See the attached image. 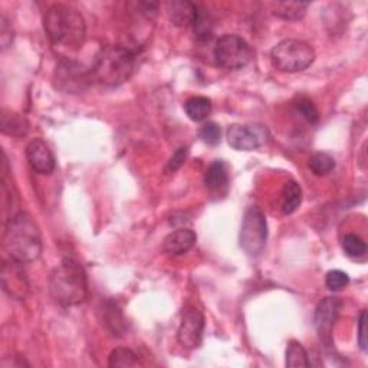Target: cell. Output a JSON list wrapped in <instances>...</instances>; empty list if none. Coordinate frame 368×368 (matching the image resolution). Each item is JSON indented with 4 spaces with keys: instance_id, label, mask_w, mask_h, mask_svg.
Instances as JSON below:
<instances>
[{
    "instance_id": "6da1fadb",
    "label": "cell",
    "mask_w": 368,
    "mask_h": 368,
    "mask_svg": "<svg viewBox=\"0 0 368 368\" xmlns=\"http://www.w3.org/2000/svg\"><path fill=\"white\" fill-rule=\"evenodd\" d=\"M3 248L12 261L22 265L30 264L41 256V229L29 213L19 212L8 220L3 233Z\"/></svg>"
},
{
    "instance_id": "7a4b0ae2",
    "label": "cell",
    "mask_w": 368,
    "mask_h": 368,
    "mask_svg": "<svg viewBox=\"0 0 368 368\" xmlns=\"http://www.w3.org/2000/svg\"><path fill=\"white\" fill-rule=\"evenodd\" d=\"M44 28L55 46L80 48L85 41V21L82 15L65 5H53L44 16Z\"/></svg>"
},
{
    "instance_id": "3957f363",
    "label": "cell",
    "mask_w": 368,
    "mask_h": 368,
    "mask_svg": "<svg viewBox=\"0 0 368 368\" xmlns=\"http://www.w3.org/2000/svg\"><path fill=\"white\" fill-rule=\"evenodd\" d=\"M49 292L55 302L62 306H77L88 297L86 275L73 259H64L50 273Z\"/></svg>"
},
{
    "instance_id": "277c9868",
    "label": "cell",
    "mask_w": 368,
    "mask_h": 368,
    "mask_svg": "<svg viewBox=\"0 0 368 368\" xmlns=\"http://www.w3.org/2000/svg\"><path fill=\"white\" fill-rule=\"evenodd\" d=\"M136 55L122 46H107L98 55L89 71L91 78L105 86H120L131 78Z\"/></svg>"
},
{
    "instance_id": "5b68a950",
    "label": "cell",
    "mask_w": 368,
    "mask_h": 368,
    "mask_svg": "<svg viewBox=\"0 0 368 368\" xmlns=\"http://www.w3.org/2000/svg\"><path fill=\"white\" fill-rule=\"evenodd\" d=\"M270 61L281 72H302L315 61V50L298 39H285L270 50Z\"/></svg>"
},
{
    "instance_id": "8992f818",
    "label": "cell",
    "mask_w": 368,
    "mask_h": 368,
    "mask_svg": "<svg viewBox=\"0 0 368 368\" xmlns=\"http://www.w3.org/2000/svg\"><path fill=\"white\" fill-rule=\"evenodd\" d=\"M239 241L245 253L252 257L259 256L264 252L268 241V222L259 206H250L245 212Z\"/></svg>"
},
{
    "instance_id": "52a82bcc",
    "label": "cell",
    "mask_w": 368,
    "mask_h": 368,
    "mask_svg": "<svg viewBox=\"0 0 368 368\" xmlns=\"http://www.w3.org/2000/svg\"><path fill=\"white\" fill-rule=\"evenodd\" d=\"M216 64L226 71H237L245 68L253 58L250 45L239 35H223L216 42L214 50Z\"/></svg>"
},
{
    "instance_id": "ba28073f",
    "label": "cell",
    "mask_w": 368,
    "mask_h": 368,
    "mask_svg": "<svg viewBox=\"0 0 368 368\" xmlns=\"http://www.w3.org/2000/svg\"><path fill=\"white\" fill-rule=\"evenodd\" d=\"M228 142L237 151H252L265 145L269 130L264 124H233L228 130Z\"/></svg>"
},
{
    "instance_id": "9c48e42d",
    "label": "cell",
    "mask_w": 368,
    "mask_h": 368,
    "mask_svg": "<svg viewBox=\"0 0 368 368\" xmlns=\"http://www.w3.org/2000/svg\"><path fill=\"white\" fill-rule=\"evenodd\" d=\"M205 333V317L194 306H186L183 311L181 322L177 331V341L184 348H197Z\"/></svg>"
},
{
    "instance_id": "30bf717a",
    "label": "cell",
    "mask_w": 368,
    "mask_h": 368,
    "mask_svg": "<svg viewBox=\"0 0 368 368\" xmlns=\"http://www.w3.org/2000/svg\"><path fill=\"white\" fill-rule=\"evenodd\" d=\"M342 301L337 297H326L315 308L314 324L322 341H331V334L340 318Z\"/></svg>"
},
{
    "instance_id": "8fae6325",
    "label": "cell",
    "mask_w": 368,
    "mask_h": 368,
    "mask_svg": "<svg viewBox=\"0 0 368 368\" xmlns=\"http://www.w3.org/2000/svg\"><path fill=\"white\" fill-rule=\"evenodd\" d=\"M55 78H57L59 88L69 92L82 91L85 84H88V81H92L91 72L84 71V68L80 64L73 61L61 62L57 66Z\"/></svg>"
},
{
    "instance_id": "7c38bea8",
    "label": "cell",
    "mask_w": 368,
    "mask_h": 368,
    "mask_svg": "<svg viewBox=\"0 0 368 368\" xmlns=\"http://www.w3.org/2000/svg\"><path fill=\"white\" fill-rule=\"evenodd\" d=\"M26 158L32 170L39 174L48 176L57 169V161L42 138H35L26 145Z\"/></svg>"
},
{
    "instance_id": "4fadbf2b",
    "label": "cell",
    "mask_w": 368,
    "mask_h": 368,
    "mask_svg": "<svg viewBox=\"0 0 368 368\" xmlns=\"http://www.w3.org/2000/svg\"><path fill=\"white\" fill-rule=\"evenodd\" d=\"M21 265L22 264L10 259L9 262H5L2 268L3 289L10 297L17 300H24L28 292V279Z\"/></svg>"
},
{
    "instance_id": "5bb4252c",
    "label": "cell",
    "mask_w": 368,
    "mask_h": 368,
    "mask_svg": "<svg viewBox=\"0 0 368 368\" xmlns=\"http://www.w3.org/2000/svg\"><path fill=\"white\" fill-rule=\"evenodd\" d=\"M197 241V236L190 229H178L165 236L163 242V250L170 256H180L187 253Z\"/></svg>"
},
{
    "instance_id": "9a60e30c",
    "label": "cell",
    "mask_w": 368,
    "mask_h": 368,
    "mask_svg": "<svg viewBox=\"0 0 368 368\" xmlns=\"http://www.w3.org/2000/svg\"><path fill=\"white\" fill-rule=\"evenodd\" d=\"M167 12L173 25L178 28H187L193 26L199 8L192 2H187V0H177V2H170L167 5Z\"/></svg>"
},
{
    "instance_id": "2e32d148",
    "label": "cell",
    "mask_w": 368,
    "mask_h": 368,
    "mask_svg": "<svg viewBox=\"0 0 368 368\" xmlns=\"http://www.w3.org/2000/svg\"><path fill=\"white\" fill-rule=\"evenodd\" d=\"M0 130H2L3 134L10 136V137H24L28 134L29 122L24 116L3 109Z\"/></svg>"
},
{
    "instance_id": "e0dca14e",
    "label": "cell",
    "mask_w": 368,
    "mask_h": 368,
    "mask_svg": "<svg viewBox=\"0 0 368 368\" xmlns=\"http://www.w3.org/2000/svg\"><path fill=\"white\" fill-rule=\"evenodd\" d=\"M203 181L209 190H219L225 187L229 181L228 165L222 160H216L208 167Z\"/></svg>"
},
{
    "instance_id": "ac0fdd59",
    "label": "cell",
    "mask_w": 368,
    "mask_h": 368,
    "mask_svg": "<svg viewBox=\"0 0 368 368\" xmlns=\"http://www.w3.org/2000/svg\"><path fill=\"white\" fill-rule=\"evenodd\" d=\"M184 111L194 122L205 121L212 113V101L208 97H192L184 102Z\"/></svg>"
},
{
    "instance_id": "d6986e66",
    "label": "cell",
    "mask_w": 368,
    "mask_h": 368,
    "mask_svg": "<svg viewBox=\"0 0 368 368\" xmlns=\"http://www.w3.org/2000/svg\"><path fill=\"white\" fill-rule=\"evenodd\" d=\"M302 203V189L297 181H288L282 192V212L285 214H292L297 212Z\"/></svg>"
},
{
    "instance_id": "ffe728a7",
    "label": "cell",
    "mask_w": 368,
    "mask_h": 368,
    "mask_svg": "<svg viewBox=\"0 0 368 368\" xmlns=\"http://www.w3.org/2000/svg\"><path fill=\"white\" fill-rule=\"evenodd\" d=\"M309 3L302 2H279L273 5V15L284 21H300L305 16Z\"/></svg>"
},
{
    "instance_id": "44dd1931",
    "label": "cell",
    "mask_w": 368,
    "mask_h": 368,
    "mask_svg": "<svg viewBox=\"0 0 368 368\" xmlns=\"http://www.w3.org/2000/svg\"><path fill=\"white\" fill-rule=\"evenodd\" d=\"M108 365L113 368H130V367H140L141 361L137 354L130 348H116L108 357Z\"/></svg>"
},
{
    "instance_id": "7402d4cb",
    "label": "cell",
    "mask_w": 368,
    "mask_h": 368,
    "mask_svg": "<svg viewBox=\"0 0 368 368\" xmlns=\"http://www.w3.org/2000/svg\"><path fill=\"white\" fill-rule=\"evenodd\" d=\"M285 365L289 368H308V367H311L308 353L301 342L291 341L288 344Z\"/></svg>"
},
{
    "instance_id": "603a6c76",
    "label": "cell",
    "mask_w": 368,
    "mask_h": 368,
    "mask_svg": "<svg viewBox=\"0 0 368 368\" xmlns=\"http://www.w3.org/2000/svg\"><path fill=\"white\" fill-rule=\"evenodd\" d=\"M309 169L315 176H326L335 169V160L326 153H315L309 158Z\"/></svg>"
},
{
    "instance_id": "cb8c5ba5",
    "label": "cell",
    "mask_w": 368,
    "mask_h": 368,
    "mask_svg": "<svg viewBox=\"0 0 368 368\" xmlns=\"http://www.w3.org/2000/svg\"><path fill=\"white\" fill-rule=\"evenodd\" d=\"M193 29H194V35H196L197 41H200V42H206L212 38L213 25H212L210 17L206 12L199 9L197 17L193 24Z\"/></svg>"
},
{
    "instance_id": "d4e9b609",
    "label": "cell",
    "mask_w": 368,
    "mask_h": 368,
    "mask_svg": "<svg viewBox=\"0 0 368 368\" xmlns=\"http://www.w3.org/2000/svg\"><path fill=\"white\" fill-rule=\"evenodd\" d=\"M342 250L348 257H361L367 252V245L360 236L348 233L342 237Z\"/></svg>"
},
{
    "instance_id": "484cf974",
    "label": "cell",
    "mask_w": 368,
    "mask_h": 368,
    "mask_svg": "<svg viewBox=\"0 0 368 368\" xmlns=\"http://www.w3.org/2000/svg\"><path fill=\"white\" fill-rule=\"evenodd\" d=\"M295 108L297 111L311 124H315L318 122L320 120V113H318V108L315 107V104L312 102L309 98H300L297 102H295Z\"/></svg>"
},
{
    "instance_id": "4316f807",
    "label": "cell",
    "mask_w": 368,
    "mask_h": 368,
    "mask_svg": "<svg viewBox=\"0 0 368 368\" xmlns=\"http://www.w3.org/2000/svg\"><path fill=\"white\" fill-rule=\"evenodd\" d=\"M349 282L348 275L344 270L340 269H334V270H329L325 276V285L329 291H341L344 289Z\"/></svg>"
},
{
    "instance_id": "83f0119b",
    "label": "cell",
    "mask_w": 368,
    "mask_h": 368,
    "mask_svg": "<svg viewBox=\"0 0 368 368\" xmlns=\"http://www.w3.org/2000/svg\"><path fill=\"white\" fill-rule=\"evenodd\" d=\"M220 137H222V130L216 122H208L200 130V138L203 140L209 145H216L220 142Z\"/></svg>"
},
{
    "instance_id": "f1b7e54d",
    "label": "cell",
    "mask_w": 368,
    "mask_h": 368,
    "mask_svg": "<svg viewBox=\"0 0 368 368\" xmlns=\"http://www.w3.org/2000/svg\"><path fill=\"white\" fill-rule=\"evenodd\" d=\"M187 153H189L187 147H180V149H178V150L172 156V158L169 160L167 167H165V172H167V173H174V172H177V170L181 167V165L184 164V161H186V158H187Z\"/></svg>"
},
{
    "instance_id": "f546056e",
    "label": "cell",
    "mask_w": 368,
    "mask_h": 368,
    "mask_svg": "<svg viewBox=\"0 0 368 368\" xmlns=\"http://www.w3.org/2000/svg\"><path fill=\"white\" fill-rule=\"evenodd\" d=\"M13 41V29L12 24L6 19V16H2L0 19V45L2 49H6Z\"/></svg>"
},
{
    "instance_id": "4dcf8cb0",
    "label": "cell",
    "mask_w": 368,
    "mask_h": 368,
    "mask_svg": "<svg viewBox=\"0 0 368 368\" xmlns=\"http://www.w3.org/2000/svg\"><path fill=\"white\" fill-rule=\"evenodd\" d=\"M358 344L362 351H367V312L361 311L358 320Z\"/></svg>"
}]
</instances>
